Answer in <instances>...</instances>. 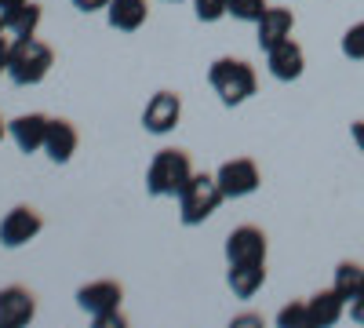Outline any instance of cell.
I'll use <instances>...</instances> for the list:
<instances>
[{
    "label": "cell",
    "instance_id": "obj_1",
    "mask_svg": "<svg viewBox=\"0 0 364 328\" xmlns=\"http://www.w3.org/2000/svg\"><path fill=\"white\" fill-rule=\"evenodd\" d=\"M208 84L215 88V95L226 102V106H240V102H248L255 95V70L245 63V58H215L208 70Z\"/></svg>",
    "mask_w": 364,
    "mask_h": 328
},
{
    "label": "cell",
    "instance_id": "obj_2",
    "mask_svg": "<svg viewBox=\"0 0 364 328\" xmlns=\"http://www.w3.org/2000/svg\"><path fill=\"white\" fill-rule=\"evenodd\" d=\"M193 179V164L186 150H157L146 171V190L149 197H178Z\"/></svg>",
    "mask_w": 364,
    "mask_h": 328
},
{
    "label": "cell",
    "instance_id": "obj_3",
    "mask_svg": "<svg viewBox=\"0 0 364 328\" xmlns=\"http://www.w3.org/2000/svg\"><path fill=\"white\" fill-rule=\"evenodd\" d=\"M51 48L37 37H15L11 44V55H8V77L18 84V88H29V84H41L51 70Z\"/></svg>",
    "mask_w": 364,
    "mask_h": 328
},
{
    "label": "cell",
    "instance_id": "obj_4",
    "mask_svg": "<svg viewBox=\"0 0 364 328\" xmlns=\"http://www.w3.org/2000/svg\"><path fill=\"white\" fill-rule=\"evenodd\" d=\"M226 201V194L219 190V179L215 175H197L193 171V179L186 183V190L178 194V219L186 223V226H197V223H204L208 216H215L219 212V204Z\"/></svg>",
    "mask_w": 364,
    "mask_h": 328
},
{
    "label": "cell",
    "instance_id": "obj_5",
    "mask_svg": "<svg viewBox=\"0 0 364 328\" xmlns=\"http://www.w3.org/2000/svg\"><path fill=\"white\" fill-rule=\"evenodd\" d=\"M41 226H44V219H41V212L33 204H15L11 212L0 219V245L18 248L26 241H33V237L41 233Z\"/></svg>",
    "mask_w": 364,
    "mask_h": 328
},
{
    "label": "cell",
    "instance_id": "obj_6",
    "mask_svg": "<svg viewBox=\"0 0 364 328\" xmlns=\"http://www.w3.org/2000/svg\"><path fill=\"white\" fill-rule=\"evenodd\" d=\"M215 179H219V190H223L230 201L255 194V190H259V183H262V179H259V164H255L252 157L226 161V164L215 171Z\"/></svg>",
    "mask_w": 364,
    "mask_h": 328
},
{
    "label": "cell",
    "instance_id": "obj_7",
    "mask_svg": "<svg viewBox=\"0 0 364 328\" xmlns=\"http://www.w3.org/2000/svg\"><path fill=\"white\" fill-rule=\"evenodd\" d=\"M37 314V295L22 288V285H11V288H0V328H18V324H29Z\"/></svg>",
    "mask_w": 364,
    "mask_h": 328
},
{
    "label": "cell",
    "instance_id": "obj_8",
    "mask_svg": "<svg viewBox=\"0 0 364 328\" xmlns=\"http://www.w3.org/2000/svg\"><path fill=\"white\" fill-rule=\"evenodd\" d=\"M120 300H124V288H120L117 281H91V285L77 288V307L91 317L120 310Z\"/></svg>",
    "mask_w": 364,
    "mask_h": 328
},
{
    "label": "cell",
    "instance_id": "obj_9",
    "mask_svg": "<svg viewBox=\"0 0 364 328\" xmlns=\"http://www.w3.org/2000/svg\"><path fill=\"white\" fill-rule=\"evenodd\" d=\"M178 117H182V99L175 92H157L142 110V125L154 135H168L178 125Z\"/></svg>",
    "mask_w": 364,
    "mask_h": 328
},
{
    "label": "cell",
    "instance_id": "obj_10",
    "mask_svg": "<svg viewBox=\"0 0 364 328\" xmlns=\"http://www.w3.org/2000/svg\"><path fill=\"white\" fill-rule=\"evenodd\" d=\"M230 263H266V233L259 226H237L226 237Z\"/></svg>",
    "mask_w": 364,
    "mask_h": 328
},
{
    "label": "cell",
    "instance_id": "obj_11",
    "mask_svg": "<svg viewBox=\"0 0 364 328\" xmlns=\"http://www.w3.org/2000/svg\"><path fill=\"white\" fill-rule=\"evenodd\" d=\"M48 125H51V117H44V113H22L8 125V135L15 139V146L22 154H37V150H44Z\"/></svg>",
    "mask_w": 364,
    "mask_h": 328
},
{
    "label": "cell",
    "instance_id": "obj_12",
    "mask_svg": "<svg viewBox=\"0 0 364 328\" xmlns=\"http://www.w3.org/2000/svg\"><path fill=\"white\" fill-rule=\"evenodd\" d=\"M266 66H269V73L277 77V80L288 84V80H299L302 77V70H306V55H302V48L288 37L277 48L266 51Z\"/></svg>",
    "mask_w": 364,
    "mask_h": 328
},
{
    "label": "cell",
    "instance_id": "obj_13",
    "mask_svg": "<svg viewBox=\"0 0 364 328\" xmlns=\"http://www.w3.org/2000/svg\"><path fill=\"white\" fill-rule=\"evenodd\" d=\"M77 128L66 121V117H55V121L48 125V139H44V154L55 161V164H66L73 154H77Z\"/></svg>",
    "mask_w": 364,
    "mask_h": 328
},
{
    "label": "cell",
    "instance_id": "obj_14",
    "mask_svg": "<svg viewBox=\"0 0 364 328\" xmlns=\"http://www.w3.org/2000/svg\"><path fill=\"white\" fill-rule=\"evenodd\" d=\"M259 26V48L269 51V48H277L281 41L291 37V26H295V15L288 8H266L262 18L255 22Z\"/></svg>",
    "mask_w": 364,
    "mask_h": 328
},
{
    "label": "cell",
    "instance_id": "obj_15",
    "mask_svg": "<svg viewBox=\"0 0 364 328\" xmlns=\"http://www.w3.org/2000/svg\"><path fill=\"white\" fill-rule=\"evenodd\" d=\"M343 307L346 300L336 292V288H328V292H317L306 300V317H310V328H328V324H336L343 317Z\"/></svg>",
    "mask_w": 364,
    "mask_h": 328
},
{
    "label": "cell",
    "instance_id": "obj_16",
    "mask_svg": "<svg viewBox=\"0 0 364 328\" xmlns=\"http://www.w3.org/2000/svg\"><path fill=\"white\" fill-rule=\"evenodd\" d=\"M226 281H230L237 300H252L266 281V263H230Z\"/></svg>",
    "mask_w": 364,
    "mask_h": 328
},
{
    "label": "cell",
    "instance_id": "obj_17",
    "mask_svg": "<svg viewBox=\"0 0 364 328\" xmlns=\"http://www.w3.org/2000/svg\"><path fill=\"white\" fill-rule=\"evenodd\" d=\"M146 15H149L146 0H109V8H106L109 26L120 29V33H135V29L146 22Z\"/></svg>",
    "mask_w": 364,
    "mask_h": 328
},
{
    "label": "cell",
    "instance_id": "obj_18",
    "mask_svg": "<svg viewBox=\"0 0 364 328\" xmlns=\"http://www.w3.org/2000/svg\"><path fill=\"white\" fill-rule=\"evenodd\" d=\"M0 18H4V33H11V37H33L37 26H41V8L33 4V0H26V4L4 11Z\"/></svg>",
    "mask_w": 364,
    "mask_h": 328
},
{
    "label": "cell",
    "instance_id": "obj_19",
    "mask_svg": "<svg viewBox=\"0 0 364 328\" xmlns=\"http://www.w3.org/2000/svg\"><path fill=\"white\" fill-rule=\"evenodd\" d=\"M336 288L346 303H357V300H364V266L360 263H339L336 266Z\"/></svg>",
    "mask_w": 364,
    "mask_h": 328
},
{
    "label": "cell",
    "instance_id": "obj_20",
    "mask_svg": "<svg viewBox=\"0 0 364 328\" xmlns=\"http://www.w3.org/2000/svg\"><path fill=\"white\" fill-rule=\"evenodd\" d=\"M266 11V0H230V15L237 22H259Z\"/></svg>",
    "mask_w": 364,
    "mask_h": 328
},
{
    "label": "cell",
    "instance_id": "obj_21",
    "mask_svg": "<svg viewBox=\"0 0 364 328\" xmlns=\"http://www.w3.org/2000/svg\"><path fill=\"white\" fill-rule=\"evenodd\" d=\"M193 11L200 22H219L223 15H230V0H193Z\"/></svg>",
    "mask_w": 364,
    "mask_h": 328
},
{
    "label": "cell",
    "instance_id": "obj_22",
    "mask_svg": "<svg viewBox=\"0 0 364 328\" xmlns=\"http://www.w3.org/2000/svg\"><path fill=\"white\" fill-rule=\"evenodd\" d=\"M277 324H281V328H310L306 303H288V307L277 314Z\"/></svg>",
    "mask_w": 364,
    "mask_h": 328
},
{
    "label": "cell",
    "instance_id": "obj_23",
    "mask_svg": "<svg viewBox=\"0 0 364 328\" xmlns=\"http://www.w3.org/2000/svg\"><path fill=\"white\" fill-rule=\"evenodd\" d=\"M343 55L346 58H364V22L350 26L343 33Z\"/></svg>",
    "mask_w": 364,
    "mask_h": 328
},
{
    "label": "cell",
    "instance_id": "obj_24",
    "mask_svg": "<svg viewBox=\"0 0 364 328\" xmlns=\"http://www.w3.org/2000/svg\"><path fill=\"white\" fill-rule=\"evenodd\" d=\"M95 321V328H124L128 324V317L120 314V310H109V314H99V317H91Z\"/></svg>",
    "mask_w": 364,
    "mask_h": 328
},
{
    "label": "cell",
    "instance_id": "obj_25",
    "mask_svg": "<svg viewBox=\"0 0 364 328\" xmlns=\"http://www.w3.org/2000/svg\"><path fill=\"white\" fill-rule=\"evenodd\" d=\"M73 8L91 15V11H102V8H109V0H73Z\"/></svg>",
    "mask_w": 364,
    "mask_h": 328
},
{
    "label": "cell",
    "instance_id": "obj_26",
    "mask_svg": "<svg viewBox=\"0 0 364 328\" xmlns=\"http://www.w3.org/2000/svg\"><path fill=\"white\" fill-rule=\"evenodd\" d=\"M8 55H11V44L0 37V73H8Z\"/></svg>",
    "mask_w": 364,
    "mask_h": 328
},
{
    "label": "cell",
    "instance_id": "obj_27",
    "mask_svg": "<svg viewBox=\"0 0 364 328\" xmlns=\"http://www.w3.org/2000/svg\"><path fill=\"white\" fill-rule=\"evenodd\" d=\"M350 135H353V142L360 146V154H364V121H357V125L350 128Z\"/></svg>",
    "mask_w": 364,
    "mask_h": 328
},
{
    "label": "cell",
    "instance_id": "obj_28",
    "mask_svg": "<svg viewBox=\"0 0 364 328\" xmlns=\"http://www.w3.org/2000/svg\"><path fill=\"white\" fill-rule=\"evenodd\" d=\"M350 317H353L357 324H364V300H357V303H350Z\"/></svg>",
    "mask_w": 364,
    "mask_h": 328
},
{
    "label": "cell",
    "instance_id": "obj_29",
    "mask_svg": "<svg viewBox=\"0 0 364 328\" xmlns=\"http://www.w3.org/2000/svg\"><path fill=\"white\" fill-rule=\"evenodd\" d=\"M233 324H262V317H255V314H245V317H233Z\"/></svg>",
    "mask_w": 364,
    "mask_h": 328
},
{
    "label": "cell",
    "instance_id": "obj_30",
    "mask_svg": "<svg viewBox=\"0 0 364 328\" xmlns=\"http://www.w3.org/2000/svg\"><path fill=\"white\" fill-rule=\"evenodd\" d=\"M18 4H26V0H0V15L11 11V8H18Z\"/></svg>",
    "mask_w": 364,
    "mask_h": 328
},
{
    "label": "cell",
    "instance_id": "obj_31",
    "mask_svg": "<svg viewBox=\"0 0 364 328\" xmlns=\"http://www.w3.org/2000/svg\"><path fill=\"white\" fill-rule=\"evenodd\" d=\"M4 135H8V125H4V121H0V139H4Z\"/></svg>",
    "mask_w": 364,
    "mask_h": 328
},
{
    "label": "cell",
    "instance_id": "obj_32",
    "mask_svg": "<svg viewBox=\"0 0 364 328\" xmlns=\"http://www.w3.org/2000/svg\"><path fill=\"white\" fill-rule=\"evenodd\" d=\"M0 33H4V18H0Z\"/></svg>",
    "mask_w": 364,
    "mask_h": 328
},
{
    "label": "cell",
    "instance_id": "obj_33",
    "mask_svg": "<svg viewBox=\"0 0 364 328\" xmlns=\"http://www.w3.org/2000/svg\"><path fill=\"white\" fill-rule=\"evenodd\" d=\"M168 4H178V0H168Z\"/></svg>",
    "mask_w": 364,
    "mask_h": 328
}]
</instances>
